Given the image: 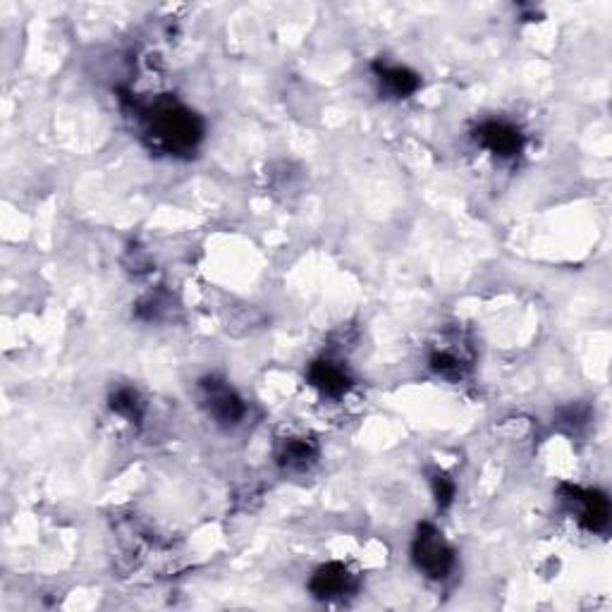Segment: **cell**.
Instances as JSON below:
<instances>
[{
  "label": "cell",
  "mask_w": 612,
  "mask_h": 612,
  "mask_svg": "<svg viewBox=\"0 0 612 612\" xmlns=\"http://www.w3.org/2000/svg\"><path fill=\"white\" fill-rule=\"evenodd\" d=\"M204 137V122L175 101H158L146 110V139L165 153H189Z\"/></svg>",
  "instance_id": "1"
},
{
  "label": "cell",
  "mask_w": 612,
  "mask_h": 612,
  "mask_svg": "<svg viewBox=\"0 0 612 612\" xmlns=\"http://www.w3.org/2000/svg\"><path fill=\"white\" fill-rule=\"evenodd\" d=\"M412 558L414 565L431 579L448 577L452 565H455V553H452L450 543L433 524L419 526L412 546Z\"/></svg>",
  "instance_id": "2"
},
{
  "label": "cell",
  "mask_w": 612,
  "mask_h": 612,
  "mask_svg": "<svg viewBox=\"0 0 612 612\" xmlns=\"http://www.w3.org/2000/svg\"><path fill=\"white\" fill-rule=\"evenodd\" d=\"M201 395H204V405L208 414L218 421V424H237L244 416V405L240 395L230 388L225 381L218 378H204L201 381Z\"/></svg>",
  "instance_id": "3"
},
{
  "label": "cell",
  "mask_w": 612,
  "mask_h": 612,
  "mask_svg": "<svg viewBox=\"0 0 612 612\" xmlns=\"http://www.w3.org/2000/svg\"><path fill=\"white\" fill-rule=\"evenodd\" d=\"M476 139H479L483 149H488L500 158L517 156L524 146L522 132H519L514 125H510V122H500V120L483 122L479 132H476Z\"/></svg>",
  "instance_id": "4"
},
{
  "label": "cell",
  "mask_w": 612,
  "mask_h": 612,
  "mask_svg": "<svg viewBox=\"0 0 612 612\" xmlns=\"http://www.w3.org/2000/svg\"><path fill=\"white\" fill-rule=\"evenodd\" d=\"M569 493V500L579 503V522L589 531H603L610 522V503L603 493L581 491L577 486H562Z\"/></svg>",
  "instance_id": "5"
},
{
  "label": "cell",
  "mask_w": 612,
  "mask_h": 612,
  "mask_svg": "<svg viewBox=\"0 0 612 612\" xmlns=\"http://www.w3.org/2000/svg\"><path fill=\"white\" fill-rule=\"evenodd\" d=\"M309 586L316 598L330 601V598H340L345 596V593L354 591V574H350V569L340 565V562H330V565L316 569Z\"/></svg>",
  "instance_id": "6"
},
{
  "label": "cell",
  "mask_w": 612,
  "mask_h": 612,
  "mask_svg": "<svg viewBox=\"0 0 612 612\" xmlns=\"http://www.w3.org/2000/svg\"><path fill=\"white\" fill-rule=\"evenodd\" d=\"M309 381L326 395H342L350 388V376H347L345 369L328 359H318L311 364Z\"/></svg>",
  "instance_id": "7"
},
{
  "label": "cell",
  "mask_w": 612,
  "mask_h": 612,
  "mask_svg": "<svg viewBox=\"0 0 612 612\" xmlns=\"http://www.w3.org/2000/svg\"><path fill=\"white\" fill-rule=\"evenodd\" d=\"M373 70H376L378 79H381V82L385 84V89H388L393 96H400V99H407V96H412L421 84L419 75H416V72H412V70H407V67L376 63V65H373Z\"/></svg>",
  "instance_id": "8"
},
{
  "label": "cell",
  "mask_w": 612,
  "mask_h": 612,
  "mask_svg": "<svg viewBox=\"0 0 612 612\" xmlns=\"http://www.w3.org/2000/svg\"><path fill=\"white\" fill-rule=\"evenodd\" d=\"M316 455L318 450L314 443H309V440L304 438H295L287 440L283 450H280V464H285L287 469H306L314 462Z\"/></svg>",
  "instance_id": "9"
},
{
  "label": "cell",
  "mask_w": 612,
  "mask_h": 612,
  "mask_svg": "<svg viewBox=\"0 0 612 612\" xmlns=\"http://www.w3.org/2000/svg\"><path fill=\"white\" fill-rule=\"evenodd\" d=\"M110 409L130 421H139L144 414L142 400H139V395L134 393L132 388H120L118 393H113V397H110Z\"/></svg>",
  "instance_id": "10"
},
{
  "label": "cell",
  "mask_w": 612,
  "mask_h": 612,
  "mask_svg": "<svg viewBox=\"0 0 612 612\" xmlns=\"http://www.w3.org/2000/svg\"><path fill=\"white\" fill-rule=\"evenodd\" d=\"M433 495H436V503L440 510H445L452 500H455V483H452V479L448 474H443V471H436L433 474Z\"/></svg>",
  "instance_id": "11"
}]
</instances>
